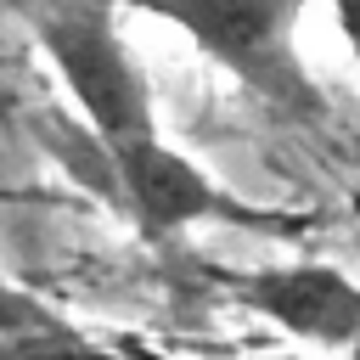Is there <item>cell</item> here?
<instances>
[{
    "label": "cell",
    "instance_id": "obj_1",
    "mask_svg": "<svg viewBox=\"0 0 360 360\" xmlns=\"http://www.w3.org/2000/svg\"><path fill=\"white\" fill-rule=\"evenodd\" d=\"M118 6L186 34L253 101L287 118H326V96L298 51V22L309 0H118Z\"/></svg>",
    "mask_w": 360,
    "mask_h": 360
},
{
    "label": "cell",
    "instance_id": "obj_2",
    "mask_svg": "<svg viewBox=\"0 0 360 360\" xmlns=\"http://www.w3.org/2000/svg\"><path fill=\"white\" fill-rule=\"evenodd\" d=\"M28 34L51 62L56 84L68 90L73 118L96 135V146L158 135L146 73L118 34V0H34Z\"/></svg>",
    "mask_w": 360,
    "mask_h": 360
},
{
    "label": "cell",
    "instance_id": "obj_3",
    "mask_svg": "<svg viewBox=\"0 0 360 360\" xmlns=\"http://www.w3.org/2000/svg\"><path fill=\"white\" fill-rule=\"evenodd\" d=\"M79 180L96 186L112 208H124L146 242H169L202 219H242V225L264 219L259 208L236 202L202 163H191L180 146H169L163 129L124 141V146H96V135H90V158H84Z\"/></svg>",
    "mask_w": 360,
    "mask_h": 360
},
{
    "label": "cell",
    "instance_id": "obj_4",
    "mask_svg": "<svg viewBox=\"0 0 360 360\" xmlns=\"http://www.w3.org/2000/svg\"><path fill=\"white\" fill-rule=\"evenodd\" d=\"M219 287L281 326L292 343L343 354L360 343V281L338 264H264V270H219Z\"/></svg>",
    "mask_w": 360,
    "mask_h": 360
},
{
    "label": "cell",
    "instance_id": "obj_5",
    "mask_svg": "<svg viewBox=\"0 0 360 360\" xmlns=\"http://www.w3.org/2000/svg\"><path fill=\"white\" fill-rule=\"evenodd\" d=\"M0 360H135V354L84 338L62 315H51L45 304L0 281Z\"/></svg>",
    "mask_w": 360,
    "mask_h": 360
},
{
    "label": "cell",
    "instance_id": "obj_6",
    "mask_svg": "<svg viewBox=\"0 0 360 360\" xmlns=\"http://www.w3.org/2000/svg\"><path fill=\"white\" fill-rule=\"evenodd\" d=\"M332 17H338V28H343L349 51L360 56V0H332Z\"/></svg>",
    "mask_w": 360,
    "mask_h": 360
},
{
    "label": "cell",
    "instance_id": "obj_7",
    "mask_svg": "<svg viewBox=\"0 0 360 360\" xmlns=\"http://www.w3.org/2000/svg\"><path fill=\"white\" fill-rule=\"evenodd\" d=\"M253 360H309V354H253Z\"/></svg>",
    "mask_w": 360,
    "mask_h": 360
},
{
    "label": "cell",
    "instance_id": "obj_8",
    "mask_svg": "<svg viewBox=\"0 0 360 360\" xmlns=\"http://www.w3.org/2000/svg\"><path fill=\"white\" fill-rule=\"evenodd\" d=\"M349 354H354V360H360V343H354V349H349Z\"/></svg>",
    "mask_w": 360,
    "mask_h": 360
}]
</instances>
